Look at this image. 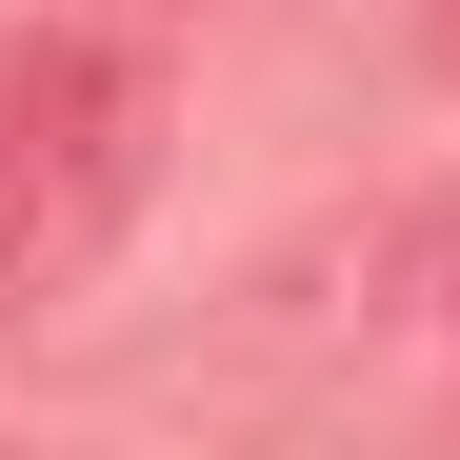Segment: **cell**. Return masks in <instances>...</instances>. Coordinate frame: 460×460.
Segmentation results:
<instances>
[{"label": "cell", "mask_w": 460, "mask_h": 460, "mask_svg": "<svg viewBox=\"0 0 460 460\" xmlns=\"http://www.w3.org/2000/svg\"><path fill=\"white\" fill-rule=\"evenodd\" d=\"M140 181H161V60L40 40L21 101H0V341L101 280V241L140 220Z\"/></svg>", "instance_id": "cell-1"}]
</instances>
